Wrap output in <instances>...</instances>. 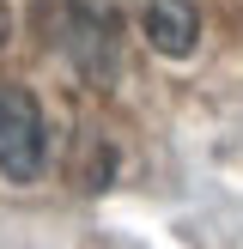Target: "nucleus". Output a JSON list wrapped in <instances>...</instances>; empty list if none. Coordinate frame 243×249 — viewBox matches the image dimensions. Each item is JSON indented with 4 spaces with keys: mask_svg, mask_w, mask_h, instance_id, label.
<instances>
[{
    "mask_svg": "<svg viewBox=\"0 0 243 249\" xmlns=\"http://www.w3.org/2000/svg\"><path fill=\"white\" fill-rule=\"evenodd\" d=\"M43 158H49V122L36 91L18 79H0V177L31 182L43 177Z\"/></svg>",
    "mask_w": 243,
    "mask_h": 249,
    "instance_id": "nucleus-1",
    "label": "nucleus"
},
{
    "mask_svg": "<svg viewBox=\"0 0 243 249\" xmlns=\"http://www.w3.org/2000/svg\"><path fill=\"white\" fill-rule=\"evenodd\" d=\"M146 43H152L158 55H170V61L194 55V43H201V12H194V0H146Z\"/></svg>",
    "mask_w": 243,
    "mask_h": 249,
    "instance_id": "nucleus-2",
    "label": "nucleus"
},
{
    "mask_svg": "<svg viewBox=\"0 0 243 249\" xmlns=\"http://www.w3.org/2000/svg\"><path fill=\"white\" fill-rule=\"evenodd\" d=\"M12 36V12H6V0H0V43Z\"/></svg>",
    "mask_w": 243,
    "mask_h": 249,
    "instance_id": "nucleus-3",
    "label": "nucleus"
}]
</instances>
